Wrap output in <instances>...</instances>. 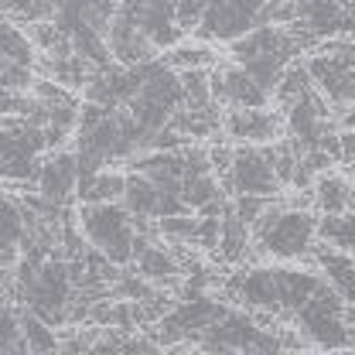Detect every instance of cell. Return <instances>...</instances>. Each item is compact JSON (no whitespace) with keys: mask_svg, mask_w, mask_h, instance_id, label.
Listing matches in <instances>:
<instances>
[{"mask_svg":"<svg viewBox=\"0 0 355 355\" xmlns=\"http://www.w3.org/2000/svg\"><path fill=\"white\" fill-rule=\"evenodd\" d=\"M120 7L137 21V28L157 51H171L175 44H181L184 31L178 28L175 17L178 0H120Z\"/></svg>","mask_w":355,"mask_h":355,"instance_id":"cell-11","label":"cell"},{"mask_svg":"<svg viewBox=\"0 0 355 355\" xmlns=\"http://www.w3.org/2000/svg\"><path fill=\"white\" fill-rule=\"evenodd\" d=\"M291 328L301 331V338L308 342V349L321 352H345L352 349V328L345 321V301L338 297V291L324 280L318 287V294L311 297L304 308L291 318Z\"/></svg>","mask_w":355,"mask_h":355,"instance_id":"cell-4","label":"cell"},{"mask_svg":"<svg viewBox=\"0 0 355 355\" xmlns=\"http://www.w3.org/2000/svg\"><path fill=\"white\" fill-rule=\"evenodd\" d=\"M209 3H212V0H178V7H175L178 28H181L184 35H195V31H198V24L205 21Z\"/></svg>","mask_w":355,"mask_h":355,"instance_id":"cell-23","label":"cell"},{"mask_svg":"<svg viewBox=\"0 0 355 355\" xmlns=\"http://www.w3.org/2000/svg\"><path fill=\"white\" fill-rule=\"evenodd\" d=\"M222 184L232 195L277 198L284 184H280L277 171H273V147L270 144H236L232 147V161H229V175H225Z\"/></svg>","mask_w":355,"mask_h":355,"instance_id":"cell-8","label":"cell"},{"mask_svg":"<svg viewBox=\"0 0 355 355\" xmlns=\"http://www.w3.org/2000/svg\"><path fill=\"white\" fill-rule=\"evenodd\" d=\"M222 130L232 137L236 144H273L280 137H287L284 127V113L257 106V110H222Z\"/></svg>","mask_w":355,"mask_h":355,"instance_id":"cell-13","label":"cell"},{"mask_svg":"<svg viewBox=\"0 0 355 355\" xmlns=\"http://www.w3.org/2000/svg\"><path fill=\"white\" fill-rule=\"evenodd\" d=\"M133 263H137V273L147 280V284H171L181 277V260H178L175 246L161 243V236L154 232H144L137 236V253H133Z\"/></svg>","mask_w":355,"mask_h":355,"instance_id":"cell-14","label":"cell"},{"mask_svg":"<svg viewBox=\"0 0 355 355\" xmlns=\"http://www.w3.org/2000/svg\"><path fill=\"white\" fill-rule=\"evenodd\" d=\"M253 232V246L273 257L280 263H291V260H304L311 263V253L318 246V219L311 209H297L291 202H273L266 209L260 222L250 229Z\"/></svg>","mask_w":355,"mask_h":355,"instance_id":"cell-2","label":"cell"},{"mask_svg":"<svg viewBox=\"0 0 355 355\" xmlns=\"http://www.w3.org/2000/svg\"><path fill=\"white\" fill-rule=\"evenodd\" d=\"M352 191L355 184L349 178L335 175V171H321L311 184V202L321 216H345V212H352Z\"/></svg>","mask_w":355,"mask_h":355,"instance_id":"cell-16","label":"cell"},{"mask_svg":"<svg viewBox=\"0 0 355 355\" xmlns=\"http://www.w3.org/2000/svg\"><path fill=\"white\" fill-rule=\"evenodd\" d=\"M349 35L355 38V7H352V17H349Z\"/></svg>","mask_w":355,"mask_h":355,"instance_id":"cell-25","label":"cell"},{"mask_svg":"<svg viewBox=\"0 0 355 355\" xmlns=\"http://www.w3.org/2000/svg\"><path fill=\"white\" fill-rule=\"evenodd\" d=\"M17 318H21V335H24V345H28V355H55L62 349V338L58 331L38 318L35 311L17 308Z\"/></svg>","mask_w":355,"mask_h":355,"instance_id":"cell-18","label":"cell"},{"mask_svg":"<svg viewBox=\"0 0 355 355\" xmlns=\"http://www.w3.org/2000/svg\"><path fill=\"white\" fill-rule=\"evenodd\" d=\"M318 243L335 246V250L355 257V212H345V216H321V219H318Z\"/></svg>","mask_w":355,"mask_h":355,"instance_id":"cell-20","label":"cell"},{"mask_svg":"<svg viewBox=\"0 0 355 355\" xmlns=\"http://www.w3.org/2000/svg\"><path fill=\"white\" fill-rule=\"evenodd\" d=\"M76 222H79V232L86 236V243L99 253V257H106L113 266L133 263L140 225H137V219L123 209V202H96V205H83Z\"/></svg>","mask_w":355,"mask_h":355,"instance_id":"cell-3","label":"cell"},{"mask_svg":"<svg viewBox=\"0 0 355 355\" xmlns=\"http://www.w3.org/2000/svg\"><path fill=\"white\" fill-rule=\"evenodd\" d=\"M209 79H212V99L225 110H257L273 103V96L236 62H216L209 69Z\"/></svg>","mask_w":355,"mask_h":355,"instance_id":"cell-10","label":"cell"},{"mask_svg":"<svg viewBox=\"0 0 355 355\" xmlns=\"http://www.w3.org/2000/svg\"><path fill=\"white\" fill-rule=\"evenodd\" d=\"M79 154L69 150V147H58V150H48L38 164V175H35V188L44 202H55V205H65L69 198H76L79 191Z\"/></svg>","mask_w":355,"mask_h":355,"instance_id":"cell-12","label":"cell"},{"mask_svg":"<svg viewBox=\"0 0 355 355\" xmlns=\"http://www.w3.org/2000/svg\"><path fill=\"white\" fill-rule=\"evenodd\" d=\"M277 198H280V195H277ZM277 198H266V195H232L229 209L236 212V219H243L250 229H253V225L260 222V216H263Z\"/></svg>","mask_w":355,"mask_h":355,"instance_id":"cell-22","label":"cell"},{"mask_svg":"<svg viewBox=\"0 0 355 355\" xmlns=\"http://www.w3.org/2000/svg\"><path fill=\"white\" fill-rule=\"evenodd\" d=\"M48 150L51 147L42 123L24 120V116H14V120L0 116V181H14V184L35 181L38 164Z\"/></svg>","mask_w":355,"mask_h":355,"instance_id":"cell-5","label":"cell"},{"mask_svg":"<svg viewBox=\"0 0 355 355\" xmlns=\"http://www.w3.org/2000/svg\"><path fill=\"white\" fill-rule=\"evenodd\" d=\"M175 72H184V69H212L219 62V55L212 51L209 42H191V44H175L168 55H161Z\"/></svg>","mask_w":355,"mask_h":355,"instance_id":"cell-21","label":"cell"},{"mask_svg":"<svg viewBox=\"0 0 355 355\" xmlns=\"http://www.w3.org/2000/svg\"><path fill=\"white\" fill-rule=\"evenodd\" d=\"M352 212H355V191H352Z\"/></svg>","mask_w":355,"mask_h":355,"instance_id":"cell-26","label":"cell"},{"mask_svg":"<svg viewBox=\"0 0 355 355\" xmlns=\"http://www.w3.org/2000/svg\"><path fill=\"white\" fill-rule=\"evenodd\" d=\"M284 0H212L205 10V21L198 24V42H236L246 31L270 24L273 10Z\"/></svg>","mask_w":355,"mask_h":355,"instance_id":"cell-7","label":"cell"},{"mask_svg":"<svg viewBox=\"0 0 355 355\" xmlns=\"http://www.w3.org/2000/svg\"><path fill=\"white\" fill-rule=\"evenodd\" d=\"M253 243V232L243 219H236L232 209L222 212V236H219V257L229 263H239L246 257V246Z\"/></svg>","mask_w":355,"mask_h":355,"instance_id":"cell-19","label":"cell"},{"mask_svg":"<svg viewBox=\"0 0 355 355\" xmlns=\"http://www.w3.org/2000/svg\"><path fill=\"white\" fill-rule=\"evenodd\" d=\"M106 42H110V51H113V58H116L120 65H147V62L161 58L157 48L147 42V35L137 28V21H133L123 7H120L116 17L110 21Z\"/></svg>","mask_w":355,"mask_h":355,"instance_id":"cell-15","label":"cell"},{"mask_svg":"<svg viewBox=\"0 0 355 355\" xmlns=\"http://www.w3.org/2000/svg\"><path fill=\"white\" fill-rule=\"evenodd\" d=\"M294 3V28L318 44L321 38H342L349 35V17H352L355 0H291Z\"/></svg>","mask_w":355,"mask_h":355,"instance_id":"cell-9","label":"cell"},{"mask_svg":"<svg viewBox=\"0 0 355 355\" xmlns=\"http://www.w3.org/2000/svg\"><path fill=\"white\" fill-rule=\"evenodd\" d=\"M342 127H345V130H355V103L342 110Z\"/></svg>","mask_w":355,"mask_h":355,"instance_id":"cell-24","label":"cell"},{"mask_svg":"<svg viewBox=\"0 0 355 355\" xmlns=\"http://www.w3.org/2000/svg\"><path fill=\"white\" fill-rule=\"evenodd\" d=\"M324 284V273L318 266H253L236 273L232 297L257 318L287 321L308 304Z\"/></svg>","mask_w":355,"mask_h":355,"instance_id":"cell-1","label":"cell"},{"mask_svg":"<svg viewBox=\"0 0 355 355\" xmlns=\"http://www.w3.org/2000/svg\"><path fill=\"white\" fill-rule=\"evenodd\" d=\"M123 184H127V175L120 171H92V175L79 178V191L76 198L83 205H96V202H120L123 198Z\"/></svg>","mask_w":355,"mask_h":355,"instance_id":"cell-17","label":"cell"},{"mask_svg":"<svg viewBox=\"0 0 355 355\" xmlns=\"http://www.w3.org/2000/svg\"><path fill=\"white\" fill-rule=\"evenodd\" d=\"M311 83L321 89V96L345 110L355 103V42L352 38H328L304 58Z\"/></svg>","mask_w":355,"mask_h":355,"instance_id":"cell-6","label":"cell"}]
</instances>
